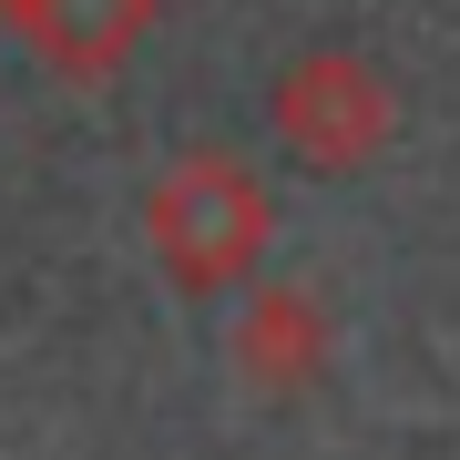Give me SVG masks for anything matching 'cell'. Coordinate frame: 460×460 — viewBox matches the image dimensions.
<instances>
[{"label":"cell","instance_id":"5","mask_svg":"<svg viewBox=\"0 0 460 460\" xmlns=\"http://www.w3.org/2000/svg\"><path fill=\"white\" fill-rule=\"evenodd\" d=\"M11 11H21V0H0V21H11Z\"/></svg>","mask_w":460,"mask_h":460},{"label":"cell","instance_id":"2","mask_svg":"<svg viewBox=\"0 0 460 460\" xmlns=\"http://www.w3.org/2000/svg\"><path fill=\"white\" fill-rule=\"evenodd\" d=\"M266 133L287 144L296 174H328V184H338V174H368L378 154H389L399 93L378 83L368 51L317 41V51H296V62L277 72V93H266Z\"/></svg>","mask_w":460,"mask_h":460},{"label":"cell","instance_id":"1","mask_svg":"<svg viewBox=\"0 0 460 460\" xmlns=\"http://www.w3.org/2000/svg\"><path fill=\"white\" fill-rule=\"evenodd\" d=\"M266 235H277V195H266L226 144L174 154V164L144 184V246H154V266H164L184 296H235V287H256Z\"/></svg>","mask_w":460,"mask_h":460},{"label":"cell","instance_id":"4","mask_svg":"<svg viewBox=\"0 0 460 460\" xmlns=\"http://www.w3.org/2000/svg\"><path fill=\"white\" fill-rule=\"evenodd\" d=\"M11 21L62 83H113L154 31V0H21Z\"/></svg>","mask_w":460,"mask_h":460},{"label":"cell","instance_id":"3","mask_svg":"<svg viewBox=\"0 0 460 460\" xmlns=\"http://www.w3.org/2000/svg\"><path fill=\"white\" fill-rule=\"evenodd\" d=\"M226 358L266 399H307L328 378V358H338V328H328V307L307 287H246V307L226 328Z\"/></svg>","mask_w":460,"mask_h":460}]
</instances>
